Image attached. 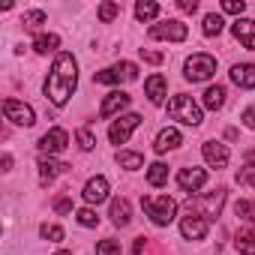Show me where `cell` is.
<instances>
[{"label": "cell", "instance_id": "8", "mask_svg": "<svg viewBox=\"0 0 255 255\" xmlns=\"http://www.w3.org/2000/svg\"><path fill=\"white\" fill-rule=\"evenodd\" d=\"M150 39H168V42H183L186 36H189V27L183 24V21H177V18H168V21H159V24H153L150 30Z\"/></svg>", "mask_w": 255, "mask_h": 255}, {"label": "cell", "instance_id": "39", "mask_svg": "<svg viewBox=\"0 0 255 255\" xmlns=\"http://www.w3.org/2000/svg\"><path fill=\"white\" fill-rule=\"evenodd\" d=\"M240 120H243V123L249 126V129H255V105H249V108H246V111L240 114Z\"/></svg>", "mask_w": 255, "mask_h": 255}, {"label": "cell", "instance_id": "14", "mask_svg": "<svg viewBox=\"0 0 255 255\" xmlns=\"http://www.w3.org/2000/svg\"><path fill=\"white\" fill-rule=\"evenodd\" d=\"M204 183H207V171H204V168H180V171H177V186L186 189L189 195L198 192Z\"/></svg>", "mask_w": 255, "mask_h": 255}, {"label": "cell", "instance_id": "34", "mask_svg": "<svg viewBox=\"0 0 255 255\" xmlns=\"http://www.w3.org/2000/svg\"><path fill=\"white\" fill-rule=\"evenodd\" d=\"M117 15H120V3H111V0H108V3H102V6H99V21H105V24H108V21H114Z\"/></svg>", "mask_w": 255, "mask_h": 255}, {"label": "cell", "instance_id": "2", "mask_svg": "<svg viewBox=\"0 0 255 255\" xmlns=\"http://www.w3.org/2000/svg\"><path fill=\"white\" fill-rule=\"evenodd\" d=\"M141 207H144V213L150 216V222L159 225V228L171 225L174 216H177V201H174L171 195H159V198L144 195V198H141Z\"/></svg>", "mask_w": 255, "mask_h": 255}, {"label": "cell", "instance_id": "1", "mask_svg": "<svg viewBox=\"0 0 255 255\" xmlns=\"http://www.w3.org/2000/svg\"><path fill=\"white\" fill-rule=\"evenodd\" d=\"M75 87H78V63H75V57L69 51H57L54 66H51V72L45 78V96L57 108H63L72 99Z\"/></svg>", "mask_w": 255, "mask_h": 255}, {"label": "cell", "instance_id": "10", "mask_svg": "<svg viewBox=\"0 0 255 255\" xmlns=\"http://www.w3.org/2000/svg\"><path fill=\"white\" fill-rule=\"evenodd\" d=\"M3 114H6V120H12L18 126H33L36 123V111L27 102H18V99H3Z\"/></svg>", "mask_w": 255, "mask_h": 255}, {"label": "cell", "instance_id": "18", "mask_svg": "<svg viewBox=\"0 0 255 255\" xmlns=\"http://www.w3.org/2000/svg\"><path fill=\"white\" fill-rule=\"evenodd\" d=\"M231 81L240 87V90H252L255 87V63H237L231 66Z\"/></svg>", "mask_w": 255, "mask_h": 255}, {"label": "cell", "instance_id": "42", "mask_svg": "<svg viewBox=\"0 0 255 255\" xmlns=\"http://www.w3.org/2000/svg\"><path fill=\"white\" fill-rule=\"evenodd\" d=\"M9 168H12V156L6 153V156H3V171H9Z\"/></svg>", "mask_w": 255, "mask_h": 255}, {"label": "cell", "instance_id": "30", "mask_svg": "<svg viewBox=\"0 0 255 255\" xmlns=\"http://www.w3.org/2000/svg\"><path fill=\"white\" fill-rule=\"evenodd\" d=\"M21 24H24L27 30H36L39 24H45V12H42V9H30V12L21 15Z\"/></svg>", "mask_w": 255, "mask_h": 255}, {"label": "cell", "instance_id": "41", "mask_svg": "<svg viewBox=\"0 0 255 255\" xmlns=\"http://www.w3.org/2000/svg\"><path fill=\"white\" fill-rule=\"evenodd\" d=\"M141 57H144L147 63H162V54H159V51H144V48H141Z\"/></svg>", "mask_w": 255, "mask_h": 255}, {"label": "cell", "instance_id": "36", "mask_svg": "<svg viewBox=\"0 0 255 255\" xmlns=\"http://www.w3.org/2000/svg\"><path fill=\"white\" fill-rule=\"evenodd\" d=\"M39 234H42L45 240H51V243H60V240H63V228H60V225H48V222H45V225L39 228Z\"/></svg>", "mask_w": 255, "mask_h": 255}, {"label": "cell", "instance_id": "5", "mask_svg": "<svg viewBox=\"0 0 255 255\" xmlns=\"http://www.w3.org/2000/svg\"><path fill=\"white\" fill-rule=\"evenodd\" d=\"M135 78H138V66L129 63V60H120V63H114V66L93 75L96 84H126V81H135Z\"/></svg>", "mask_w": 255, "mask_h": 255}, {"label": "cell", "instance_id": "16", "mask_svg": "<svg viewBox=\"0 0 255 255\" xmlns=\"http://www.w3.org/2000/svg\"><path fill=\"white\" fill-rule=\"evenodd\" d=\"M231 33H234V39H237L243 48L255 51V21H252V18H237V21L231 24Z\"/></svg>", "mask_w": 255, "mask_h": 255}, {"label": "cell", "instance_id": "17", "mask_svg": "<svg viewBox=\"0 0 255 255\" xmlns=\"http://www.w3.org/2000/svg\"><path fill=\"white\" fill-rule=\"evenodd\" d=\"M144 93H147V99L153 102V105H162L165 102V96H168V81H165V75H150L147 81H144Z\"/></svg>", "mask_w": 255, "mask_h": 255}, {"label": "cell", "instance_id": "12", "mask_svg": "<svg viewBox=\"0 0 255 255\" xmlns=\"http://www.w3.org/2000/svg\"><path fill=\"white\" fill-rule=\"evenodd\" d=\"M201 156H204V162L210 165V168H225L228 165V159H231V153H228V147L225 144H219V141H204V147H201Z\"/></svg>", "mask_w": 255, "mask_h": 255}, {"label": "cell", "instance_id": "19", "mask_svg": "<svg viewBox=\"0 0 255 255\" xmlns=\"http://www.w3.org/2000/svg\"><path fill=\"white\" fill-rule=\"evenodd\" d=\"M36 168H39V177H42V183L48 186V183H51V180H54L57 174H63V171H66L69 165H66V162H57L54 156H39Z\"/></svg>", "mask_w": 255, "mask_h": 255}, {"label": "cell", "instance_id": "3", "mask_svg": "<svg viewBox=\"0 0 255 255\" xmlns=\"http://www.w3.org/2000/svg\"><path fill=\"white\" fill-rule=\"evenodd\" d=\"M222 204H225V189H216V192H207V195H189L186 213H201L207 222H213L222 213Z\"/></svg>", "mask_w": 255, "mask_h": 255}, {"label": "cell", "instance_id": "15", "mask_svg": "<svg viewBox=\"0 0 255 255\" xmlns=\"http://www.w3.org/2000/svg\"><path fill=\"white\" fill-rule=\"evenodd\" d=\"M84 201L87 204H102L105 198H108V180L102 177V174H96V177H90L87 183H84Z\"/></svg>", "mask_w": 255, "mask_h": 255}, {"label": "cell", "instance_id": "27", "mask_svg": "<svg viewBox=\"0 0 255 255\" xmlns=\"http://www.w3.org/2000/svg\"><path fill=\"white\" fill-rule=\"evenodd\" d=\"M159 15V3H153V0H138L135 3V18L138 21H153Z\"/></svg>", "mask_w": 255, "mask_h": 255}, {"label": "cell", "instance_id": "32", "mask_svg": "<svg viewBox=\"0 0 255 255\" xmlns=\"http://www.w3.org/2000/svg\"><path fill=\"white\" fill-rule=\"evenodd\" d=\"M75 219H78L84 228H96V225H99V216H96V210H93V207H81V210L75 213Z\"/></svg>", "mask_w": 255, "mask_h": 255}, {"label": "cell", "instance_id": "33", "mask_svg": "<svg viewBox=\"0 0 255 255\" xmlns=\"http://www.w3.org/2000/svg\"><path fill=\"white\" fill-rule=\"evenodd\" d=\"M75 138H78V147H81V150H93V147H96V138H93V132H90V126H81V129L75 132Z\"/></svg>", "mask_w": 255, "mask_h": 255}, {"label": "cell", "instance_id": "21", "mask_svg": "<svg viewBox=\"0 0 255 255\" xmlns=\"http://www.w3.org/2000/svg\"><path fill=\"white\" fill-rule=\"evenodd\" d=\"M180 144H183V135L174 129V126H168V129H162V132L156 135L153 150H156V153H168V150H174V147H180Z\"/></svg>", "mask_w": 255, "mask_h": 255}, {"label": "cell", "instance_id": "29", "mask_svg": "<svg viewBox=\"0 0 255 255\" xmlns=\"http://www.w3.org/2000/svg\"><path fill=\"white\" fill-rule=\"evenodd\" d=\"M234 213H237L240 219H246V222H255V201H249V198H240V201L234 204Z\"/></svg>", "mask_w": 255, "mask_h": 255}, {"label": "cell", "instance_id": "7", "mask_svg": "<svg viewBox=\"0 0 255 255\" xmlns=\"http://www.w3.org/2000/svg\"><path fill=\"white\" fill-rule=\"evenodd\" d=\"M141 126V114H120L111 126H108V138H111V144H126L129 141V135Z\"/></svg>", "mask_w": 255, "mask_h": 255}, {"label": "cell", "instance_id": "43", "mask_svg": "<svg viewBox=\"0 0 255 255\" xmlns=\"http://www.w3.org/2000/svg\"><path fill=\"white\" fill-rule=\"evenodd\" d=\"M54 255H72V252H66V249H60V252H54Z\"/></svg>", "mask_w": 255, "mask_h": 255}, {"label": "cell", "instance_id": "40", "mask_svg": "<svg viewBox=\"0 0 255 255\" xmlns=\"http://www.w3.org/2000/svg\"><path fill=\"white\" fill-rule=\"evenodd\" d=\"M177 6H180V12H195L198 0H177Z\"/></svg>", "mask_w": 255, "mask_h": 255}, {"label": "cell", "instance_id": "25", "mask_svg": "<svg viewBox=\"0 0 255 255\" xmlns=\"http://www.w3.org/2000/svg\"><path fill=\"white\" fill-rule=\"evenodd\" d=\"M117 165L126 168V171H135V168L144 165V156L135 153V150H120V153H117Z\"/></svg>", "mask_w": 255, "mask_h": 255}, {"label": "cell", "instance_id": "23", "mask_svg": "<svg viewBox=\"0 0 255 255\" xmlns=\"http://www.w3.org/2000/svg\"><path fill=\"white\" fill-rule=\"evenodd\" d=\"M60 48V36L57 33H39L36 39H33V51L36 54H51V51H57Z\"/></svg>", "mask_w": 255, "mask_h": 255}, {"label": "cell", "instance_id": "22", "mask_svg": "<svg viewBox=\"0 0 255 255\" xmlns=\"http://www.w3.org/2000/svg\"><path fill=\"white\" fill-rule=\"evenodd\" d=\"M201 105H204L207 111H219V108L225 105V87H222V84L207 87V90H204V96H201Z\"/></svg>", "mask_w": 255, "mask_h": 255}, {"label": "cell", "instance_id": "20", "mask_svg": "<svg viewBox=\"0 0 255 255\" xmlns=\"http://www.w3.org/2000/svg\"><path fill=\"white\" fill-rule=\"evenodd\" d=\"M108 216H111V222H114L117 228L129 225V219H132V207H129V201H126V198H111Z\"/></svg>", "mask_w": 255, "mask_h": 255}, {"label": "cell", "instance_id": "35", "mask_svg": "<svg viewBox=\"0 0 255 255\" xmlns=\"http://www.w3.org/2000/svg\"><path fill=\"white\" fill-rule=\"evenodd\" d=\"M120 240H99L96 243V255H120Z\"/></svg>", "mask_w": 255, "mask_h": 255}, {"label": "cell", "instance_id": "28", "mask_svg": "<svg viewBox=\"0 0 255 255\" xmlns=\"http://www.w3.org/2000/svg\"><path fill=\"white\" fill-rule=\"evenodd\" d=\"M222 27H225V21H222V15H216V12H210V15H204V24H201V30H204V36H219V33H222Z\"/></svg>", "mask_w": 255, "mask_h": 255}, {"label": "cell", "instance_id": "38", "mask_svg": "<svg viewBox=\"0 0 255 255\" xmlns=\"http://www.w3.org/2000/svg\"><path fill=\"white\" fill-rule=\"evenodd\" d=\"M54 210H57L60 216H66V213H72V201H69V198H57V201H54Z\"/></svg>", "mask_w": 255, "mask_h": 255}, {"label": "cell", "instance_id": "26", "mask_svg": "<svg viewBox=\"0 0 255 255\" xmlns=\"http://www.w3.org/2000/svg\"><path fill=\"white\" fill-rule=\"evenodd\" d=\"M147 183L150 186H165L168 183V165L165 162H153L147 168Z\"/></svg>", "mask_w": 255, "mask_h": 255}, {"label": "cell", "instance_id": "24", "mask_svg": "<svg viewBox=\"0 0 255 255\" xmlns=\"http://www.w3.org/2000/svg\"><path fill=\"white\" fill-rule=\"evenodd\" d=\"M234 249H237L240 255H255V231H252V228L240 231V234L234 237Z\"/></svg>", "mask_w": 255, "mask_h": 255}, {"label": "cell", "instance_id": "9", "mask_svg": "<svg viewBox=\"0 0 255 255\" xmlns=\"http://www.w3.org/2000/svg\"><path fill=\"white\" fill-rule=\"evenodd\" d=\"M66 147H69V132L60 129V126L48 129V132L39 138V150H42V156H57V153H63Z\"/></svg>", "mask_w": 255, "mask_h": 255}, {"label": "cell", "instance_id": "11", "mask_svg": "<svg viewBox=\"0 0 255 255\" xmlns=\"http://www.w3.org/2000/svg\"><path fill=\"white\" fill-rule=\"evenodd\" d=\"M207 231H210V222H207L201 213H186V216L180 219V234H183L186 240H204Z\"/></svg>", "mask_w": 255, "mask_h": 255}, {"label": "cell", "instance_id": "31", "mask_svg": "<svg viewBox=\"0 0 255 255\" xmlns=\"http://www.w3.org/2000/svg\"><path fill=\"white\" fill-rule=\"evenodd\" d=\"M234 180H237L240 186H255V162H246V165L234 174Z\"/></svg>", "mask_w": 255, "mask_h": 255}, {"label": "cell", "instance_id": "13", "mask_svg": "<svg viewBox=\"0 0 255 255\" xmlns=\"http://www.w3.org/2000/svg\"><path fill=\"white\" fill-rule=\"evenodd\" d=\"M129 93H123V90H111L105 99H102V105H99V117L102 120H108V117H114V114H120L126 105H129Z\"/></svg>", "mask_w": 255, "mask_h": 255}, {"label": "cell", "instance_id": "37", "mask_svg": "<svg viewBox=\"0 0 255 255\" xmlns=\"http://www.w3.org/2000/svg\"><path fill=\"white\" fill-rule=\"evenodd\" d=\"M222 12H228V15H243L246 12V3H243V0H222Z\"/></svg>", "mask_w": 255, "mask_h": 255}, {"label": "cell", "instance_id": "6", "mask_svg": "<svg viewBox=\"0 0 255 255\" xmlns=\"http://www.w3.org/2000/svg\"><path fill=\"white\" fill-rule=\"evenodd\" d=\"M183 75H186V81H207V78H213L216 75V60L210 57V54H192L186 63H183Z\"/></svg>", "mask_w": 255, "mask_h": 255}, {"label": "cell", "instance_id": "4", "mask_svg": "<svg viewBox=\"0 0 255 255\" xmlns=\"http://www.w3.org/2000/svg\"><path fill=\"white\" fill-rule=\"evenodd\" d=\"M168 117H171V120H180V123H186V126H198V123H201V105H198L192 96L177 93V96L168 102Z\"/></svg>", "mask_w": 255, "mask_h": 255}]
</instances>
